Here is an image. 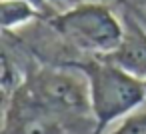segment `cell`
Instances as JSON below:
<instances>
[{
  "mask_svg": "<svg viewBox=\"0 0 146 134\" xmlns=\"http://www.w3.org/2000/svg\"><path fill=\"white\" fill-rule=\"evenodd\" d=\"M44 16L46 14L30 0H2L0 2V24L4 32L22 30Z\"/></svg>",
  "mask_w": 146,
  "mask_h": 134,
  "instance_id": "cell-6",
  "label": "cell"
},
{
  "mask_svg": "<svg viewBox=\"0 0 146 134\" xmlns=\"http://www.w3.org/2000/svg\"><path fill=\"white\" fill-rule=\"evenodd\" d=\"M120 16L124 24V34L118 48L108 58L124 68L128 74L146 80V28L126 12H120Z\"/></svg>",
  "mask_w": 146,
  "mask_h": 134,
  "instance_id": "cell-5",
  "label": "cell"
},
{
  "mask_svg": "<svg viewBox=\"0 0 146 134\" xmlns=\"http://www.w3.org/2000/svg\"><path fill=\"white\" fill-rule=\"evenodd\" d=\"M30 2H32V4H36V6H38L46 16H50V14H52V12H50V8H48V4H46V0H30Z\"/></svg>",
  "mask_w": 146,
  "mask_h": 134,
  "instance_id": "cell-9",
  "label": "cell"
},
{
  "mask_svg": "<svg viewBox=\"0 0 146 134\" xmlns=\"http://www.w3.org/2000/svg\"><path fill=\"white\" fill-rule=\"evenodd\" d=\"M46 20L80 60L110 56L124 34L120 12L102 0H86Z\"/></svg>",
  "mask_w": 146,
  "mask_h": 134,
  "instance_id": "cell-2",
  "label": "cell"
},
{
  "mask_svg": "<svg viewBox=\"0 0 146 134\" xmlns=\"http://www.w3.org/2000/svg\"><path fill=\"white\" fill-rule=\"evenodd\" d=\"M16 90L52 112L72 118H92L88 80L76 66L40 64L32 60Z\"/></svg>",
  "mask_w": 146,
  "mask_h": 134,
  "instance_id": "cell-3",
  "label": "cell"
},
{
  "mask_svg": "<svg viewBox=\"0 0 146 134\" xmlns=\"http://www.w3.org/2000/svg\"><path fill=\"white\" fill-rule=\"evenodd\" d=\"M88 80L92 134H104L118 120L132 116L146 100L144 80L128 74L108 56L84 58L74 64Z\"/></svg>",
  "mask_w": 146,
  "mask_h": 134,
  "instance_id": "cell-1",
  "label": "cell"
},
{
  "mask_svg": "<svg viewBox=\"0 0 146 134\" xmlns=\"http://www.w3.org/2000/svg\"><path fill=\"white\" fill-rule=\"evenodd\" d=\"M92 118H72L52 112L26 98L20 90H14L6 98L2 134H72L78 130L92 134Z\"/></svg>",
  "mask_w": 146,
  "mask_h": 134,
  "instance_id": "cell-4",
  "label": "cell"
},
{
  "mask_svg": "<svg viewBox=\"0 0 146 134\" xmlns=\"http://www.w3.org/2000/svg\"><path fill=\"white\" fill-rule=\"evenodd\" d=\"M114 2H116V10L130 14L146 28V0H114Z\"/></svg>",
  "mask_w": 146,
  "mask_h": 134,
  "instance_id": "cell-7",
  "label": "cell"
},
{
  "mask_svg": "<svg viewBox=\"0 0 146 134\" xmlns=\"http://www.w3.org/2000/svg\"><path fill=\"white\" fill-rule=\"evenodd\" d=\"M80 2H86V0H46V4H48V8H50L52 14L68 10V8H72V6H76Z\"/></svg>",
  "mask_w": 146,
  "mask_h": 134,
  "instance_id": "cell-8",
  "label": "cell"
},
{
  "mask_svg": "<svg viewBox=\"0 0 146 134\" xmlns=\"http://www.w3.org/2000/svg\"><path fill=\"white\" fill-rule=\"evenodd\" d=\"M144 86H146V80H144Z\"/></svg>",
  "mask_w": 146,
  "mask_h": 134,
  "instance_id": "cell-10",
  "label": "cell"
}]
</instances>
